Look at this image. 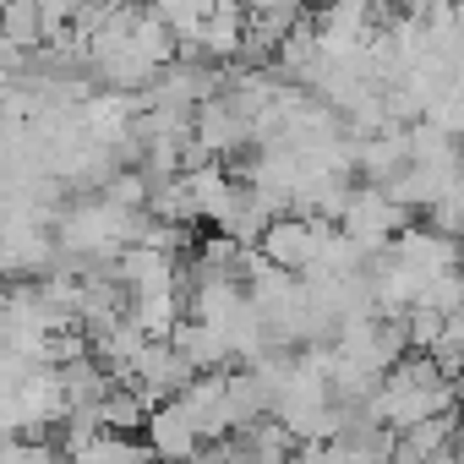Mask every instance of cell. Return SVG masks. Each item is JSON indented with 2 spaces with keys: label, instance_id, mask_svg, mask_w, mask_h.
Masks as SVG:
<instances>
[{
  "label": "cell",
  "instance_id": "cell-1",
  "mask_svg": "<svg viewBox=\"0 0 464 464\" xmlns=\"http://www.w3.org/2000/svg\"><path fill=\"white\" fill-rule=\"evenodd\" d=\"M334 229H339V218H323V213H279V218L268 224V236H263V252H268L279 268L306 274V268L323 257V246H328Z\"/></svg>",
  "mask_w": 464,
  "mask_h": 464
},
{
  "label": "cell",
  "instance_id": "cell-2",
  "mask_svg": "<svg viewBox=\"0 0 464 464\" xmlns=\"http://www.w3.org/2000/svg\"><path fill=\"white\" fill-rule=\"evenodd\" d=\"M142 437L153 442V453H159V459H191V453H208V437H202V426H197V415L186 410V399H180V393H175V399H164V404L148 415Z\"/></svg>",
  "mask_w": 464,
  "mask_h": 464
}]
</instances>
